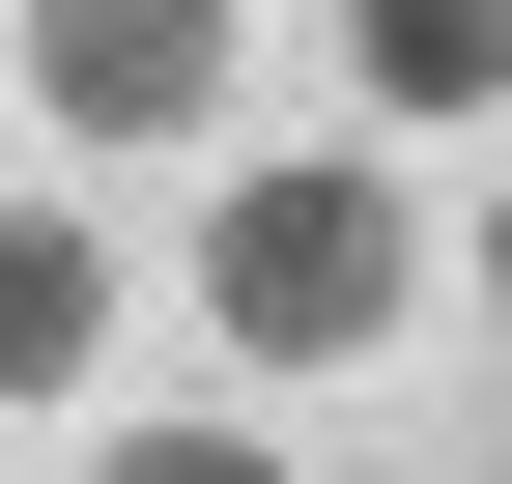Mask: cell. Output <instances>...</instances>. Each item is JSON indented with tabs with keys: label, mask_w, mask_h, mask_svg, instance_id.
Returning <instances> with one entry per match:
<instances>
[{
	"label": "cell",
	"mask_w": 512,
	"mask_h": 484,
	"mask_svg": "<svg viewBox=\"0 0 512 484\" xmlns=\"http://www.w3.org/2000/svg\"><path fill=\"white\" fill-rule=\"evenodd\" d=\"M200 314H228V371H370V342L427 314V228H399V171H228L200 200Z\"/></svg>",
	"instance_id": "obj_1"
},
{
	"label": "cell",
	"mask_w": 512,
	"mask_h": 484,
	"mask_svg": "<svg viewBox=\"0 0 512 484\" xmlns=\"http://www.w3.org/2000/svg\"><path fill=\"white\" fill-rule=\"evenodd\" d=\"M29 114H57L86 171L228 143V0H29Z\"/></svg>",
	"instance_id": "obj_2"
},
{
	"label": "cell",
	"mask_w": 512,
	"mask_h": 484,
	"mask_svg": "<svg viewBox=\"0 0 512 484\" xmlns=\"http://www.w3.org/2000/svg\"><path fill=\"white\" fill-rule=\"evenodd\" d=\"M86 342H114V228L0 200V399H86Z\"/></svg>",
	"instance_id": "obj_3"
},
{
	"label": "cell",
	"mask_w": 512,
	"mask_h": 484,
	"mask_svg": "<svg viewBox=\"0 0 512 484\" xmlns=\"http://www.w3.org/2000/svg\"><path fill=\"white\" fill-rule=\"evenodd\" d=\"M342 86L427 114V143H484V114H512V0H342Z\"/></svg>",
	"instance_id": "obj_4"
},
{
	"label": "cell",
	"mask_w": 512,
	"mask_h": 484,
	"mask_svg": "<svg viewBox=\"0 0 512 484\" xmlns=\"http://www.w3.org/2000/svg\"><path fill=\"white\" fill-rule=\"evenodd\" d=\"M86 484H285V456H256V428H114Z\"/></svg>",
	"instance_id": "obj_5"
},
{
	"label": "cell",
	"mask_w": 512,
	"mask_h": 484,
	"mask_svg": "<svg viewBox=\"0 0 512 484\" xmlns=\"http://www.w3.org/2000/svg\"><path fill=\"white\" fill-rule=\"evenodd\" d=\"M484 314H512V200H484Z\"/></svg>",
	"instance_id": "obj_6"
}]
</instances>
